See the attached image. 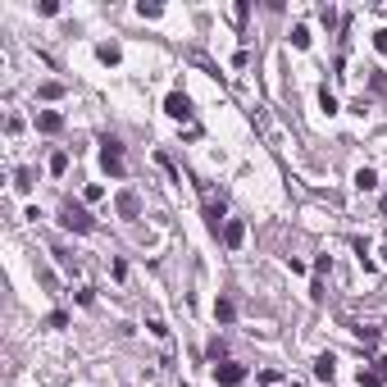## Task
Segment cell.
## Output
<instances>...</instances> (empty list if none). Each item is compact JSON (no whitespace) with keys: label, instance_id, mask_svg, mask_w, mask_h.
I'll return each instance as SVG.
<instances>
[{"label":"cell","instance_id":"obj_1","mask_svg":"<svg viewBox=\"0 0 387 387\" xmlns=\"http://www.w3.org/2000/svg\"><path fill=\"white\" fill-rule=\"evenodd\" d=\"M59 223L73 232H91V214L82 210V205H73V200H64V210H59Z\"/></svg>","mask_w":387,"mask_h":387},{"label":"cell","instance_id":"obj_2","mask_svg":"<svg viewBox=\"0 0 387 387\" xmlns=\"http://www.w3.org/2000/svg\"><path fill=\"white\" fill-rule=\"evenodd\" d=\"M100 160H105V169H110V173H123V146L114 142V137H110V142H105V151H100Z\"/></svg>","mask_w":387,"mask_h":387},{"label":"cell","instance_id":"obj_3","mask_svg":"<svg viewBox=\"0 0 387 387\" xmlns=\"http://www.w3.org/2000/svg\"><path fill=\"white\" fill-rule=\"evenodd\" d=\"M214 378H219L223 387H237V383L246 378V369H242V365H214Z\"/></svg>","mask_w":387,"mask_h":387},{"label":"cell","instance_id":"obj_4","mask_svg":"<svg viewBox=\"0 0 387 387\" xmlns=\"http://www.w3.org/2000/svg\"><path fill=\"white\" fill-rule=\"evenodd\" d=\"M119 214L123 219H137V214H142V200H137L133 191H119Z\"/></svg>","mask_w":387,"mask_h":387},{"label":"cell","instance_id":"obj_5","mask_svg":"<svg viewBox=\"0 0 387 387\" xmlns=\"http://www.w3.org/2000/svg\"><path fill=\"white\" fill-rule=\"evenodd\" d=\"M164 110L173 114V119H187V114H191V100H187V96H178V91H173V96L164 100Z\"/></svg>","mask_w":387,"mask_h":387},{"label":"cell","instance_id":"obj_6","mask_svg":"<svg viewBox=\"0 0 387 387\" xmlns=\"http://www.w3.org/2000/svg\"><path fill=\"white\" fill-rule=\"evenodd\" d=\"M37 128H41V133H59V128H64V119H59L55 110H46V114H37Z\"/></svg>","mask_w":387,"mask_h":387},{"label":"cell","instance_id":"obj_7","mask_svg":"<svg viewBox=\"0 0 387 387\" xmlns=\"http://www.w3.org/2000/svg\"><path fill=\"white\" fill-rule=\"evenodd\" d=\"M214 319L232 323V319H237V305H232V301H214Z\"/></svg>","mask_w":387,"mask_h":387},{"label":"cell","instance_id":"obj_8","mask_svg":"<svg viewBox=\"0 0 387 387\" xmlns=\"http://www.w3.org/2000/svg\"><path fill=\"white\" fill-rule=\"evenodd\" d=\"M242 237H246L242 223H223V242H228V246H242Z\"/></svg>","mask_w":387,"mask_h":387},{"label":"cell","instance_id":"obj_9","mask_svg":"<svg viewBox=\"0 0 387 387\" xmlns=\"http://www.w3.org/2000/svg\"><path fill=\"white\" fill-rule=\"evenodd\" d=\"M355 187H360V191H374V187H378V173H374V169H360V173H355Z\"/></svg>","mask_w":387,"mask_h":387},{"label":"cell","instance_id":"obj_10","mask_svg":"<svg viewBox=\"0 0 387 387\" xmlns=\"http://www.w3.org/2000/svg\"><path fill=\"white\" fill-rule=\"evenodd\" d=\"M314 374L328 383V378H332V355H319V360H314Z\"/></svg>","mask_w":387,"mask_h":387},{"label":"cell","instance_id":"obj_11","mask_svg":"<svg viewBox=\"0 0 387 387\" xmlns=\"http://www.w3.org/2000/svg\"><path fill=\"white\" fill-rule=\"evenodd\" d=\"M205 214H210V223L219 228V223H223V200H210V205H205Z\"/></svg>","mask_w":387,"mask_h":387},{"label":"cell","instance_id":"obj_12","mask_svg":"<svg viewBox=\"0 0 387 387\" xmlns=\"http://www.w3.org/2000/svg\"><path fill=\"white\" fill-rule=\"evenodd\" d=\"M14 187L28 191V187H32V173H28V169H19V173H14Z\"/></svg>","mask_w":387,"mask_h":387},{"label":"cell","instance_id":"obj_13","mask_svg":"<svg viewBox=\"0 0 387 387\" xmlns=\"http://www.w3.org/2000/svg\"><path fill=\"white\" fill-rule=\"evenodd\" d=\"M64 169H68V155H64V151L50 155V173H64Z\"/></svg>","mask_w":387,"mask_h":387},{"label":"cell","instance_id":"obj_14","mask_svg":"<svg viewBox=\"0 0 387 387\" xmlns=\"http://www.w3.org/2000/svg\"><path fill=\"white\" fill-rule=\"evenodd\" d=\"M100 59H105V64H119V46H100Z\"/></svg>","mask_w":387,"mask_h":387},{"label":"cell","instance_id":"obj_15","mask_svg":"<svg viewBox=\"0 0 387 387\" xmlns=\"http://www.w3.org/2000/svg\"><path fill=\"white\" fill-rule=\"evenodd\" d=\"M137 14H142V19H160V5H146V0H142V5H137Z\"/></svg>","mask_w":387,"mask_h":387},{"label":"cell","instance_id":"obj_16","mask_svg":"<svg viewBox=\"0 0 387 387\" xmlns=\"http://www.w3.org/2000/svg\"><path fill=\"white\" fill-rule=\"evenodd\" d=\"M360 387H383V378H378V374H365V369H360Z\"/></svg>","mask_w":387,"mask_h":387},{"label":"cell","instance_id":"obj_17","mask_svg":"<svg viewBox=\"0 0 387 387\" xmlns=\"http://www.w3.org/2000/svg\"><path fill=\"white\" fill-rule=\"evenodd\" d=\"M378 365H383V374H378V378H383V383H387V360H378Z\"/></svg>","mask_w":387,"mask_h":387}]
</instances>
